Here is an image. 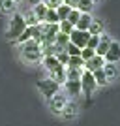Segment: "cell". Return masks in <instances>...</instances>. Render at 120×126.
Returning <instances> with one entry per match:
<instances>
[{"label":"cell","instance_id":"cell-8","mask_svg":"<svg viewBox=\"0 0 120 126\" xmlns=\"http://www.w3.org/2000/svg\"><path fill=\"white\" fill-rule=\"evenodd\" d=\"M105 66V60H103V57H98V55H94V57L90 58V60H86L84 62V68L83 70H86V72H96V70H99V68H103Z\"/></svg>","mask_w":120,"mask_h":126},{"label":"cell","instance_id":"cell-29","mask_svg":"<svg viewBox=\"0 0 120 126\" xmlns=\"http://www.w3.org/2000/svg\"><path fill=\"white\" fill-rule=\"evenodd\" d=\"M66 53H68V57H81V49L75 47L73 43H68V47H66Z\"/></svg>","mask_w":120,"mask_h":126},{"label":"cell","instance_id":"cell-30","mask_svg":"<svg viewBox=\"0 0 120 126\" xmlns=\"http://www.w3.org/2000/svg\"><path fill=\"white\" fill-rule=\"evenodd\" d=\"M94 55H96V51H94V49H88V47L81 49V58H83L84 62H86V60H90V58L94 57Z\"/></svg>","mask_w":120,"mask_h":126},{"label":"cell","instance_id":"cell-21","mask_svg":"<svg viewBox=\"0 0 120 126\" xmlns=\"http://www.w3.org/2000/svg\"><path fill=\"white\" fill-rule=\"evenodd\" d=\"M34 15L38 17V21L40 23H43V19H45V13H47V6L43 4V2H40V4H36L34 6Z\"/></svg>","mask_w":120,"mask_h":126},{"label":"cell","instance_id":"cell-13","mask_svg":"<svg viewBox=\"0 0 120 126\" xmlns=\"http://www.w3.org/2000/svg\"><path fill=\"white\" fill-rule=\"evenodd\" d=\"M92 19H94V17L90 15V13H81V17H79V21H77V25H75V28H77V30L88 32V26H90V23H92Z\"/></svg>","mask_w":120,"mask_h":126},{"label":"cell","instance_id":"cell-14","mask_svg":"<svg viewBox=\"0 0 120 126\" xmlns=\"http://www.w3.org/2000/svg\"><path fill=\"white\" fill-rule=\"evenodd\" d=\"M103 72H105V75H107V79H116V75L120 74V70H118V64H111V62H105V66H103Z\"/></svg>","mask_w":120,"mask_h":126},{"label":"cell","instance_id":"cell-18","mask_svg":"<svg viewBox=\"0 0 120 126\" xmlns=\"http://www.w3.org/2000/svg\"><path fill=\"white\" fill-rule=\"evenodd\" d=\"M64 87H66V90H68V94H71V96H79L81 94V83H79V81H66Z\"/></svg>","mask_w":120,"mask_h":126},{"label":"cell","instance_id":"cell-16","mask_svg":"<svg viewBox=\"0 0 120 126\" xmlns=\"http://www.w3.org/2000/svg\"><path fill=\"white\" fill-rule=\"evenodd\" d=\"M68 43H69V36H68V34H62V32H58L56 38H54V45H56L60 51H66Z\"/></svg>","mask_w":120,"mask_h":126},{"label":"cell","instance_id":"cell-19","mask_svg":"<svg viewBox=\"0 0 120 126\" xmlns=\"http://www.w3.org/2000/svg\"><path fill=\"white\" fill-rule=\"evenodd\" d=\"M92 8H94V2H92V0H79L77 6H75V10L81 11V13H90Z\"/></svg>","mask_w":120,"mask_h":126},{"label":"cell","instance_id":"cell-6","mask_svg":"<svg viewBox=\"0 0 120 126\" xmlns=\"http://www.w3.org/2000/svg\"><path fill=\"white\" fill-rule=\"evenodd\" d=\"M105 62H111V64H118L120 62V43L118 42H111L109 49H107V53H105L103 57Z\"/></svg>","mask_w":120,"mask_h":126},{"label":"cell","instance_id":"cell-4","mask_svg":"<svg viewBox=\"0 0 120 126\" xmlns=\"http://www.w3.org/2000/svg\"><path fill=\"white\" fill-rule=\"evenodd\" d=\"M79 83H81V92H84L86 96H90V94L96 90V87H98V85H96V81H94V75L90 74V72H86V70H83Z\"/></svg>","mask_w":120,"mask_h":126},{"label":"cell","instance_id":"cell-9","mask_svg":"<svg viewBox=\"0 0 120 126\" xmlns=\"http://www.w3.org/2000/svg\"><path fill=\"white\" fill-rule=\"evenodd\" d=\"M77 113H79V105L75 104V102H68V104L64 105V109H62L60 115H62L66 121H71V119L77 117Z\"/></svg>","mask_w":120,"mask_h":126},{"label":"cell","instance_id":"cell-10","mask_svg":"<svg viewBox=\"0 0 120 126\" xmlns=\"http://www.w3.org/2000/svg\"><path fill=\"white\" fill-rule=\"evenodd\" d=\"M111 42H113V40H111L109 36L101 34V36H99V43H98V47H96V55H98V57H105V53L109 49Z\"/></svg>","mask_w":120,"mask_h":126},{"label":"cell","instance_id":"cell-12","mask_svg":"<svg viewBox=\"0 0 120 126\" xmlns=\"http://www.w3.org/2000/svg\"><path fill=\"white\" fill-rule=\"evenodd\" d=\"M49 74H51L49 79H53L54 83H58V85L66 83V68H64V66H58L56 70H53V72H49Z\"/></svg>","mask_w":120,"mask_h":126},{"label":"cell","instance_id":"cell-34","mask_svg":"<svg viewBox=\"0 0 120 126\" xmlns=\"http://www.w3.org/2000/svg\"><path fill=\"white\" fill-rule=\"evenodd\" d=\"M32 4H40V2H41V0H30Z\"/></svg>","mask_w":120,"mask_h":126},{"label":"cell","instance_id":"cell-33","mask_svg":"<svg viewBox=\"0 0 120 126\" xmlns=\"http://www.w3.org/2000/svg\"><path fill=\"white\" fill-rule=\"evenodd\" d=\"M77 2H79V0H62V4L69 6L71 10H75V6H77Z\"/></svg>","mask_w":120,"mask_h":126},{"label":"cell","instance_id":"cell-7","mask_svg":"<svg viewBox=\"0 0 120 126\" xmlns=\"http://www.w3.org/2000/svg\"><path fill=\"white\" fill-rule=\"evenodd\" d=\"M47 102H49V107H51V111H54V113H62L64 105L68 104L66 96H64V94H60V92H56V94L53 96L51 100H47Z\"/></svg>","mask_w":120,"mask_h":126},{"label":"cell","instance_id":"cell-5","mask_svg":"<svg viewBox=\"0 0 120 126\" xmlns=\"http://www.w3.org/2000/svg\"><path fill=\"white\" fill-rule=\"evenodd\" d=\"M88 38H90L88 32L73 28L71 34H69V43H73V45H75V47H79V49H84V47H86V42H88Z\"/></svg>","mask_w":120,"mask_h":126},{"label":"cell","instance_id":"cell-2","mask_svg":"<svg viewBox=\"0 0 120 126\" xmlns=\"http://www.w3.org/2000/svg\"><path fill=\"white\" fill-rule=\"evenodd\" d=\"M25 30H26V25H25V19H23V13H13V15H11V19H10L8 32H6L8 40L17 42V40H19V36H21Z\"/></svg>","mask_w":120,"mask_h":126},{"label":"cell","instance_id":"cell-27","mask_svg":"<svg viewBox=\"0 0 120 126\" xmlns=\"http://www.w3.org/2000/svg\"><path fill=\"white\" fill-rule=\"evenodd\" d=\"M71 30H73V25L71 23H68V21H60L58 23V32H62V34H71Z\"/></svg>","mask_w":120,"mask_h":126},{"label":"cell","instance_id":"cell-15","mask_svg":"<svg viewBox=\"0 0 120 126\" xmlns=\"http://www.w3.org/2000/svg\"><path fill=\"white\" fill-rule=\"evenodd\" d=\"M15 10H17L15 2H11V0H0V11H2V13L11 15V13H15Z\"/></svg>","mask_w":120,"mask_h":126},{"label":"cell","instance_id":"cell-1","mask_svg":"<svg viewBox=\"0 0 120 126\" xmlns=\"http://www.w3.org/2000/svg\"><path fill=\"white\" fill-rule=\"evenodd\" d=\"M19 49H21V57L25 58L26 62H40V60H41V47H40V43L34 42V40L21 43Z\"/></svg>","mask_w":120,"mask_h":126},{"label":"cell","instance_id":"cell-23","mask_svg":"<svg viewBox=\"0 0 120 126\" xmlns=\"http://www.w3.org/2000/svg\"><path fill=\"white\" fill-rule=\"evenodd\" d=\"M23 19H25V25L30 28V26H36V25H40V21H38V17L34 15V11H26V13H23Z\"/></svg>","mask_w":120,"mask_h":126},{"label":"cell","instance_id":"cell-31","mask_svg":"<svg viewBox=\"0 0 120 126\" xmlns=\"http://www.w3.org/2000/svg\"><path fill=\"white\" fill-rule=\"evenodd\" d=\"M41 2L47 6V10H56L58 6L62 4V0H41Z\"/></svg>","mask_w":120,"mask_h":126},{"label":"cell","instance_id":"cell-11","mask_svg":"<svg viewBox=\"0 0 120 126\" xmlns=\"http://www.w3.org/2000/svg\"><path fill=\"white\" fill-rule=\"evenodd\" d=\"M103 28H105V25H103L101 19H92V23H90V26H88V34L90 36H101V34H103Z\"/></svg>","mask_w":120,"mask_h":126},{"label":"cell","instance_id":"cell-20","mask_svg":"<svg viewBox=\"0 0 120 126\" xmlns=\"http://www.w3.org/2000/svg\"><path fill=\"white\" fill-rule=\"evenodd\" d=\"M43 66H45V70H49V72H53V70H56L60 64H58L56 60V55H51V57H43Z\"/></svg>","mask_w":120,"mask_h":126},{"label":"cell","instance_id":"cell-22","mask_svg":"<svg viewBox=\"0 0 120 126\" xmlns=\"http://www.w3.org/2000/svg\"><path fill=\"white\" fill-rule=\"evenodd\" d=\"M66 68H73V70H83L84 68V60L81 57H69Z\"/></svg>","mask_w":120,"mask_h":126},{"label":"cell","instance_id":"cell-25","mask_svg":"<svg viewBox=\"0 0 120 126\" xmlns=\"http://www.w3.org/2000/svg\"><path fill=\"white\" fill-rule=\"evenodd\" d=\"M83 70H73V68H66V81H79L81 79Z\"/></svg>","mask_w":120,"mask_h":126},{"label":"cell","instance_id":"cell-26","mask_svg":"<svg viewBox=\"0 0 120 126\" xmlns=\"http://www.w3.org/2000/svg\"><path fill=\"white\" fill-rule=\"evenodd\" d=\"M43 23H47V25H58V15H56V10H47L45 13V19Z\"/></svg>","mask_w":120,"mask_h":126},{"label":"cell","instance_id":"cell-35","mask_svg":"<svg viewBox=\"0 0 120 126\" xmlns=\"http://www.w3.org/2000/svg\"><path fill=\"white\" fill-rule=\"evenodd\" d=\"M11 2H15V4H17V2H21V0H11Z\"/></svg>","mask_w":120,"mask_h":126},{"label":"cell","instance_id":"cell-24","mask_svg":"<svg viewBox=\"0 0 120 126\" xmlns=\"http://www.w3.org/2000/svg\"><path fill=\"white\" fill-rule=\"evenodd\" d=\"M69 11H71V8L69 6H66V4H60L56 8V15H58V23L60 21H66L68 19V15H69Z\"/></svg>","mask_w":120,"mask_h":126},{"label":"cell","instance_id":"cell-17","mask_svg":"<svg viewBox=\"0 0 120 126\" xmlns=\"http://www.w3.org/2000/svg\"><path fill=\"white\" fill-rule=\"evenodd\" d=\"M92 75H94V81H96V85H98V87H105V85L109 83V79H107V75H105L103 68H99V70H96V72H92Z\"/></svg>","mask_w":120,"mask_h":126},{"label":"cell","instance_id":"cell-3","mask_svg":"<svg viewBox=\"0 0 120 126\" xmlns=\"http://www.w3.org/2000/svg\"><path fill=\"white\" fill-rule=\"evenodd\" d=\"M38 89H40V92H41L47 100H51L53 96L58 92V89H60V85L54 83L53 79H41V81H38Z\"/></svg>","mask_w":120,"mask_h":126},{"label":"cell","instance_id":"cell-32","mask_svg":"<svg viewBox=\"0 0 120 126\" xmlns=\"http://www.w3.org/2000/svg\"><path fill=\"white\" fill-rule=\"evenodd\" d=\"M98 43H99V36H90L88 42H86V47H88V49H94V51H96Z\"/></svg>","mask_w":120,"mask_h":126},{"label":"cell","instance_id":"cell-28","mask_svg":"<svg viewBox=\"0 0 120 126\" xmlns=\"http://www.w3.org/2000/svg\"><path fill=\"white\" fill-rule=\"evenodd\" d=\"M79 17H81V11H77V10H71L66 21H68V23H71V25H73V28H75V25H77V21H79Z\"/></svg>","mask_w":120,"mask_h":126}]
</instances>
